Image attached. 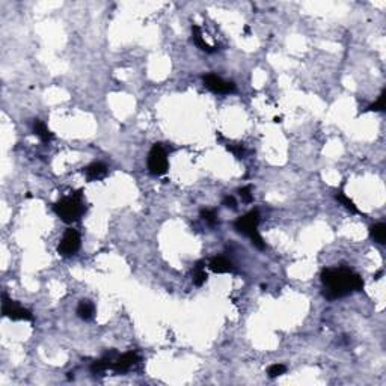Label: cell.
Listing matches in <instances>:
<instances>
[{"label": "cell", "instance_id": "6da1fadb", "mask_svg": "<svg viewBox=\"0 0 386 386\" xmlns=\"http://www.w3.org/2000/svg\"><path fill=\"white\" fill-rule=\"evenodd\" d=\"M321 282L324 287L323 296L329 300L341 299L353 291L363 290L362 278L347 267L324 269L321 272Z\"/></svg>", "mask_w": 386, "mask_h": 386}, {"label": "cell", "instance_id": "7a4b0ae2", "mask_svg": "<svg viewBox=\"0 0 386 386\" xmlns=\"http://www.w3.org/2000/svg\"><path fill=\"white\" fill-rule=\"evenodd\" d=\"M53 210L65 223L77 222L80 217H82V214L85 213V206L82 202V195H80V192H77L76 195H73L70 198L60 199L59 202H56V204L53 206Z\"/></svg>", "mask_w": 386, "mask_h": 386}, {"label": "cell", "instance_id": "3957f363", "mask_svg": "<svg viewBox=\"0 0 386 386\" xmlns=\"http://www.w3.org/2000/svg\"><path fill=\"white\" fill-rule=\"evenodd\" d=\"M258 225H259V213H258V210H252L248 214L238 217L234 222V228L240 234L248 235L255 248L264 249V248H266V243L262 241V237L258 232Z\"/></svg>", "mask_w": 386, "mask_h": 386}, {"label": "cell", "instance_id": "277c9868", "mask_svg": "<svg viewBox=\"0 0 386 386\" xmlns=\"http://www.w3.org/2000/svg\"><path fill=\"white\" fill-rule=\"evenodd\" d=\"M148 171L153 175H165L168 172L169 163H168V154L161 144L153 145L150 154H148Z\"/></svg>", "mask_w": 386, "mask_h": 386}, {"label": "cell", "instance_id": "5b68a950", "mask_svg": "<svg viewBox=\"0 0 386 386\" xmlns=\"http://www.w3.org/2000/svg\"><path fill=\"white\" fill-rule=\"evenodd\" d=\"M2 314L14 321H20V320H26V321H32L33 315L29 309L20 307L17 302H14L12 299H9L6 294H2Z\"/></svg>", "mask_w": 386, "mask_h": 386}, {"label": "cell", "instance_id": "8992f818", "mask_svg": "<svg viewBox=\"0 0 386 386\" xmlns=\"http://www.w3.org/2000/svg\"><path fill=\"white\" fill-rule=\"evenodd\" d=\"M80 243H82V240H80V234L76 231V230H67L62 240L59 241V246H57V252L59 255H62L65 258L68 257H73L78 252L80 249Z\"/></svg>", "mask_w": 386, "mask_h": 386}, {"label": "cell", "instance_id": "52a82bcc", "mask_svg": "<svg viewBox=\"0 0 386 386\" xmlns=\"http://www.w3.org/2000/svg\"><path fill=\"white\" fill-rule=\"evenodd\" d=\"M202 80H204L206 88L210 89L211 92L217 94V95H228V94H232L237 91V88L232 82H227V80H223L222 77H219L213 73L202 76Z\"/></svg>", "mask_w": 386, "mask_h": 386}, {"label": "cell", "instance_id": "ba28073f", "mask_svg": "<svg viewBox=\"0 0 386 386\" xmlns=\"http://www.w3.org/2000/svg\"><path fill=\"white\" fill-rule=\"evenodd\" d=\"M139 362V356H137V353H134V352H129V353H126V355H123V356H118L115 360H113V363H112V368L110 370H113L115 373H127L133 365H136Z\"/></svg>", "mask_w": 386, "mask_h": 386}, {"label": "cell", "instance_id": "9c48e42d", "mask_svg": "<svg viewBox=\"0 0 386 386\" xmlns=\"http://www.w3.org/2000/svg\"><path fill=\"white\" fill-rule=\"evenodd\" d=\"M208 267L214 273H232L235 270L234 264L230 259H227L225 257H214V258H211L210 262H208Z\"/></svg>", "mask_w": 386, "mask_h": 386}, {"label": "cell", "instance_id": "30bf717a", "mask_svg": "<svg viewBox=\"0 0 386 386\" xmlns=\"http://www.w3.org/2000/svg\"><path fill=\"white\" fill-rule=\"evenodd\" d=\"M83 172L88 181H95V180L103 178L107 174V166L104 163H101V161H95V163H91L89 166H86Z\"/></svg>", "mask_w": 386, "mask_h": 386}, {"label": "cell", "instance_id": "8fae6325", "mask_svg": "<svg viewBox=\"0 0 386 386\" xmlns=\"http://www.w3.org/2000/svg\"><path fill=\"white\" fill-rule=\"evenodd\" d=\"M94 312H95V307L91 300H80L78 307H77V315L78 318H82L85 321H89L94 318Z\"/></svg>", "mask_w": 386, "mask_h": 386}, {"label": "cell", "instance_id": "7c38bea8", "mask_svg": "<svg viewBox=\"0 0 386 386\" xmlns=\"http://www.w3.org/2000/svg\"><path fill=\"white\" fill-rule=\"evenodd\" d=\"M192 33H193V43L202 50V51H206V53H214L217 50V47H211L208 46L206 41H204V38H202V33H201V29L195 25L192 26Z\"/></svg>", "mask_w": 386, "mask_h": 386}, {"label": "cell", "instance_id": "4fadbf2b", "mask_svg": "<svg viewBox=\"0 0 386 386\" xmlns=\"http://www.w3.org/2000/svg\"><path fill=\"white\" fill-rule=\"evenodd\" d=\"M33 133L41 139L44 144H47V142H50L53 139V134L50 133V130L46 127V124L43 123L41 119H35L33 121Z\"/></svg>", "mask_w": 386, "mask_h": 386}, {"label": "cell", "instance_id": "5bb4252c", "mask_svg": "<svg viewBox=\"0 0 386 386\" xmlns=\"http://www.w3.org/2000/svg\"><path fill=\"white\" fill-rule=\"evenodd\" d=\"M207 281V273L204 270V261H198L193 267V283L196 287H202Z\"/></svg>", "mask_w": 386, "mask_h": 386}, {"label": "cell", "instance_id": "9a60e30c", "mask_svg": "<svg viewBox=\"0 0 386 386\" xmlns=\"http://www.w3.org/2000/svg\"><path fill=\"white\" fill-rule=\"evenodd\" d=\"M370 235L374 241L383 245L386 241V225L385 223H376V225L370 228Z\"/></svg>", "mask_w": 386, "mask_h": 386}, {"label": "cell", "instance_id": "2e32d148", "mask_svg": "<svg viewBox=\"0 0 386 386\" xmlns=\"http://www.w3.org/2000/svg\"><path fill=\"white\" fill-rule=\"evenodd\" d=\"M385 101H386V89L382 91V94L377 98V101H376V103H373V104H370L367 107V110L368 112H382V110H385Z\"/></svg>", "mask_w": 386, "mask_h": 386}, {"label": "cell", "instance_id": "e0dca14e", "mask_svg": "<svg viewBox=\"0 0 386 386\" xmlns=\"http://www.w3.org/2000/svg\"><path fill=\"white\" fill-rule=\"evenodd\" d=\"M201 217L204 219L207 223H210V225H216L217 223V211L216 210H211V208H202L201 210Z\"/></svg>", "mask_w": 386, "mask_h": 386}, {"label": "cell", "instance_id": "ac0fdd59", "mask_svg": "<svg viewBox=\"0 0 386 386\" xmlns=\"http://www.w3.org/2000/svg\"><path fill=\"white\" fill-rule=\"evenodd\" d=\"M336 199H338V201L341 202V204H342V206H344L345 208H347V210H350L352 213H360V211L358 210V207H356V206L353 204V201H352V199H349V198H347V196H345V195H344L342 192H339V193L336 195Z\"/></svg>", "mask_w": 386, "mask_h": 386}, {"label": "cell", "instance_id": "d6986e66", "mask_svg": "<svg viewBox=\"0 0 386 386\" xmlns=\"http://www.w3.org/2000/svg\"><path fill=\"white\" fill-rule=\"evenodd\" d=\"M285 371H287V367H285V365H282V363H275V365H270V367L267 368V374L272 379H275L278 376H282Z\"/></svg>", "mask_w": 386, "mask_h": 386}, {"label": "cell", "instance_id": "ffe728a7", "mask_svg": "<svg viewBox=\"0 0 386 386\" xmlns=\"http://www.w3.org/2000/svg\"><path fill=\"white\" fill-rule=\"evenodd\" d=\"M227 150L230 153H232L237 158H243V155H245V147H243L241 144H231V145H227Z\"/></svg>", "mask_w": 386, "mask_h": 386}, {"label": "cell", "instance_id": "44dd1931", "mask_svg": "<svg viewBox=\"0 0 386 386\" xmlns=\"http://www.w3.org/2000/svg\"><path fill=\"white\" fill-rule=\"evenodd\" d=\"M238 193H240V196H241V199L245 201V202H252V199H254V196H252V193H251V186H246V187H241L240 190H238Z\"/></svg>", "mask_w": 386, "mask_h": 386}, {"label": "cell", "instance_id": "7402d4cb", "mask_svg": "<svg viewBox=\"0 0 386 386\" xmlns=\"http://www.w3.org/2000/svg\"><path fill=\"white\" fill-rule=\"evenodd\" d=\"M222 204L225 207H228V208H232V210L237 208V202H235L234 196H225V198H223V201H222Z\"/></svg>", "mask_w": 386, "mask_h": 386}]
</instances>
